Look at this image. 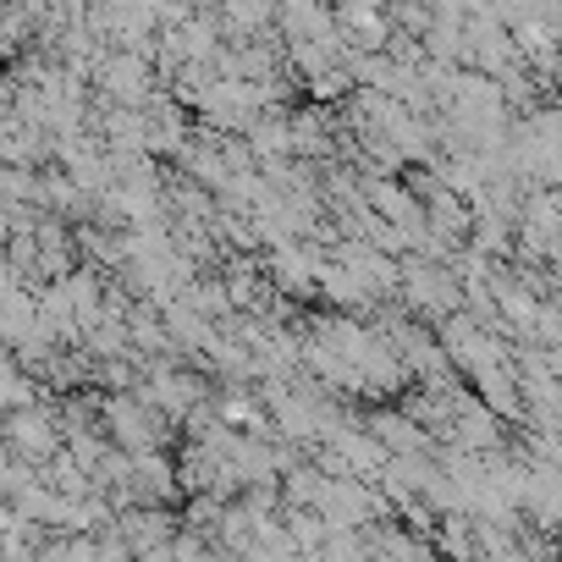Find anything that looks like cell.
I'll return each mask as SVG.
<instances>
[{
  "instance_id": "6da1fadb",
  "label": "cell",
  "mask_w": 562,
  "mask_h": 562,
  "mask_svg": "<svg viewBox=\"0 0 562 562\" xmlns=\"http://www.w3.org/2000/svg\"><path fill=\"white\" fill-rule=\"evenodd\" d=\"M0 447H7L18 463H50L67 447V425L56 414H45L40 403H29V408L7 414V425H0Z\"/></svg>"
},
{
  "instance_id": "7a4b0ae2",
  "label": "cell",
  "mask_w": 562,
  "mask_h": 562,
  "mask_svg": "<svg viewBox=\"0 0 562 562\" xmlns=\"http://www.w3.org/2000/svg\"><path fill=\"white\" fill-rule=\"evenodd\" d=\"M100 414H105V425H111V441L122 447V452H149V447H160V425H166V414L149 403V397H111V403H100Z\"/></svg>"
},
{
  "instance_id": "3957f363",
  "label": "cell",
  "mask_w": 562,
  "mask_h": 562,
  "mask_svg": "<svg viewBox=\"0 0 562 562\" xmlns=\"http://www.w3.org/2000/svg\"><path fill=\"white\" fill-rule=\"evenodd\" d=\"M100 94L111 105H149L155 100V72L144 61V50H116V56H100Z\"/></svg>"
},
{
  "instance_id": "277c9868",
  "label": "cell",
  "mask_w": 562,
  "mask_h": 562,
  "mask_svg": "<svg viewBox=\"0 0 562 562\" xmlns=\"http://www.w3.org/2000/svg\"><path fill=\"white\" fill-rule=\"evenodd\" d=\"M370 430L381 436V447H386L392 458H397V452H430V430H425L414 414H381Z\"/></svg>"
},
{
  "instance_id": "5b68a950",
  "label": "cell",
  "mask_w": 562,
  "mask_h": 562,
  "mask_svg": "<svg viewBox=\"0 0 562 562\" xmlns=\"http://www.w3.org/2000/svg\"><path fill=\"white\" fill-rule=\"evenodd\" d=\"M34 403V370H23L18 353H0V414Z\"/></svg>"
},
{
  "instance_id": "8992f818",
  "label": "cell",
  "mask_w": 562,
  "mask_h": 562,
  "mask_svg": "<svg viewBox=\"0 0 562 562\" xmlns=\"http://www.w3.org/2000/svg\"><path fill=\"white\" fill-rule=\"evenodd\" d=\"M122 535H127V546H133V551H155V546H166L171 518H166V513H149V507L138 502V513H127V518H122Z\"/></svg>"
},
{
  "instance_id": "52a82bcc",
  "label": "cell",
  "mask_w": 562,
  "mask_h": 562,
  "mask_svg": "<svg viewBox=\"0 0 562 562\" xmlns=\"http://www.w3.org/2000/svg\"><path fill=\"white\" fill-rule=\"evenodd\" d=\"M221 12H226V23H237L243 34H254L270 18H281V0H221Z\"/></svg>"
},
{
  "instance_id": "ba28073f",
  "label": "cell",
  "mask_w": 562,
  "mask_h": 562,
  "mask_svg": "<svg viewBox=\"0 0 562 562\" xmlns=\"http://www.w3.org/2000/svg\"><path fill=\"white\" fill-rule=\"evenodd\" d=\"M254 155H288L293 149V122L281 116H254Z\"/></svg>"
},
{
  "instance_id": "9c48e42d",
  "label": "cell",
  "mask_w": 562,
  "mask_h": 562,
  "mask_svg": "<svg viewBox=\"0 0 562 562\" xmlns=\"http://www.w3.org/2000/svg\"><path fill=\"white\" fill-rule=\"evenodd\" d=\"M7 243H12V210L0 204V248H7Z\"/></svg>"
}]
</instances>
